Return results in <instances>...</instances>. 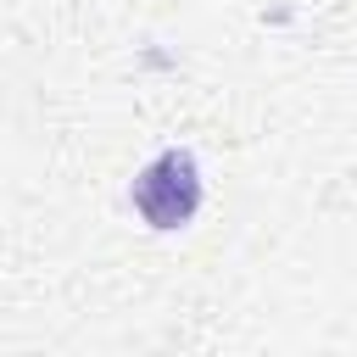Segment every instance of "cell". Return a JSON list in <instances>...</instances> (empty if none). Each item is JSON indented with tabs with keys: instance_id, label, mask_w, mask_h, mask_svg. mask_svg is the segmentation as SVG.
I'll return each mask as SVG.
<instances>
[{
	"instance_id": "1",
	"label": "cell",
	"mask_w": 357,
	"mask_h": 357,
	"mask_svg": "<svg viewBox=\"0 0 357 357\" xmlns=\"http://www.w3.org/2000/svg\"><path fill=\"white\" fill-rule=\"evenodd\" d=\"M123 201H128V212H134L139 229H151V234H184L201 218V206H206V167H201V156L190 145H162V151H151L134 167Z\"/></svg>"
}]
</instances>
